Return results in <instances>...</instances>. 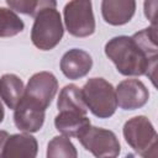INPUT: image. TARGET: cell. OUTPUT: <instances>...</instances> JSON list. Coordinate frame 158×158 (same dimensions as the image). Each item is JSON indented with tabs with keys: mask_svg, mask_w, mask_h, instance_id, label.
I'll list each match as a JSON object with an SVG mask.
<instances>
[{
	"mask_svg": "<svg viewBox=\"0 0 158 158\" xmlns=\"http://www.w3.org/2000/svg\"><path fill=\"white\" fill-rule=\"evenodd\" d=\"M158 6L157 1H146L144 2V15L148 20H151L152 25L151 26H157L156 25V9Z\"/></svg>",
	"mask_w": 158,
	"mask_h": 158,
	"instance_id": "obj_19",
	"label": "cell"
},
{
	"mask_svg": "<svg viewBox=\"0 0 158 158\" xmlns=\"http://www.w3.org/2000/svg\"><path fill=\"white\" fill-rule=\"evenodd\" d=\"M44 117L46 111L26 98H22L14 110L15 126L26 133L38 132L44 123Z\"/></svg>",
	"mask_w": 158,
	"mask_h": 158,
	"instance_id": "obj_9",
	"label": "cell"
},
{
	"mask_svg": "<svg viewBox=\"0 0 158 158\" xmlns=\"http://www.w3.org/2000/svg\"><path fill=\"white\" fill-rule=\"evenodd\" d=\"M23 28L25 23L15 11L0 6V37H14Z\"/></svg>",
	"mask_w": 158,
	"mask_h": 158,
	"instance_id": "obj_17",
	"label": "cell"
},
{
	"mask_svg": "<svg viewBox=\"0 0 158 158\" xmlns=\"http://www.w3.org/2000/svg\"><path fill=\"white\" fill-rule=\"evenodd\" d=\"M4 117H5V111H4V106L0 101V123L4 121Z\"/></svg>",
	"mask_w": 158,
	"mask_h": 158,
	"instance_id": "obj_21",
	"label": "cell"
},
{
	"mask_svg": "<svg viewBox=\"0 0 158 158\" xmlns=\"http://www.w3.org/2000/svg\"><path fill=\"white\" fill-rule=\"evenodd\" d=\"M106 57L126 77L146 75L156 85L158 63L157 26L143 28L131 37L116 36L105 44Z\"/></svg>",
	"mask_w": 158,
	"mask_h": 158,
	"instance_id": "obj_1",
	"label": "cell"
},
{
	"mask_svg": "<svg viewBox=\"0 0 158 158\" xmlns=\"http://www.w3.org/2000/svg\"><path fill=\"white\" fill-rule=\"evenodd\" d=\"M59 67L68 79L77 80L89 74L93 67V58L84 49L72 48L63 54Z\"/></svg>",
	"mask_w": 158,
	"mask_h": 158,
	"instance_id": "obj_10",
	"label": "cell"
},
{
	"mask_svg": "<svg viewBox=\"0 0 158 158\" xmlns=\"http://www.w3.org/2000/svg\"><path fill=\"white\" fill-rule=\"evenodd\" d=\"M117 106L122 110H137L143 107L149 99L147 86L139 79H125L115 89Z\"/></svg>",
	"mask_w": 158,
	"mask_h": 158,
	"instance_id": "obj_8",
	"label": "cell"
},
{
	"mask_svg": "<svg viewBox=\"0 0 158 158\" xmlns=\"http://www.w3.org/2000/svg\"><path fill=\"white\" fill-rule=\"evenodd\" d=\"M64 35L62 16L57 10V2L42 7L35 16L31 30V41L41 51H51L58 46Z\"/></svg>",
	"mask_w": 158,
	"mask_h": 158,
	"instance_id": "obj_2",
	"label": "cell"
},
{
	"mask_svg": "<svg viewBox=\"0 0 158 158\" xmlns=\"http://www.w3.org/2000/svg\"><path fill=\"white\" fill-rule=\"evenodd\" d=\"M49 2L51 0H6V4L12 11L15 10L20 14L30 15L33 17L42 7L47 6Z\"/></svg>",
	"mask_w": 158,
	"mask_h": 158,
	"instance_id": "obj_18",
	"label": "cell"
},
{
	"mask_svg": "<svg viewBox=\"0 0 158 158\" xmlns=\"http://www.w3.org/2000/svg\"><path fill=\"white\" fill-rule=\"evenodd\" d=\"M46 158H78V151L70 138L60 135L48 142Z\"/></svg>",
	"mask_w": 158,
	"mask_h": 158,
	"instance_id": "obj_16",
	"label": "cell"
},
{
	"mask_svg": "<svg viewBox=\"0 0 158 158\" xmlns=\"http://www.w3.org/2000/svg\"><path fill=\"white\" fill-rule=\"evenodd\" d=\"M57 91L58 80L56 75L51 72H38L28 79L23 98L46 111L54 99Z\"/></svg>",
	"mask_w": 158,
	"mask_h": 158,
	"instance_id": "obj_7",
	"label": "cell"
},
{
	"mask_svg": "<svg viewBox=\"0 0 158 158\" xmlns=\"http://www.w3.org/2000/svg\"><path fill=\"white\" fill-rule=\"evenodd\" d=\"M125 141L142 158H158V135L144 115L128 118L122 128Z\"/></svg>",
	"mask_w": 158,
	"mask_h": 158,
	"instance_id": "obj_3",
	"label": "cell"
},
{
	"mask_svg": "<svg viewBox=\"0 0 158 158\" xmlns=\"http://www.w3.org/2000/svg\"><path fill=\"white\" fill-rule=\"evenodd\" d=\"M77 138L95 158H117L121 152V146L116 135L102 127L90 125Z\"/></svg>",
	"mask_w": 158,
	"mask_h": 158,
	"instance_id": "obj_6",
	"label": "cell"
},
{
	"mask_svg": "<svg viewBox=\"0 0 158 158\" xmlns=\"http://www.w3.org/2000/svg\"><path fill=\"white\" fill-rule=\"evenodd\" d=\"M64 25L67 31L74 37H89L95 32V17L93 4L88 0H73L63 9Z\"/></svg>",
	"mask_w": 158,
	"mask_h": 158,
	"instance_id": "obj_5",
	"label": "cell"
},
{
	"mask_svg": "<svg viewBox=\"0 0 158 158\" xmlns=\"http://www.w3.org/2000/svg\"><path fill=\"white\" fill-rule=\"evenodd\" d=\"M58 111H74L86 115L88 109L81 96V90L75 84H68L59 91L57 100Z\"/></svg>",
	"mask_w": 158,
	"mask_h": 158,
	"instance_id": "obj_15",
	"label": "cell"
},
{
	"mask_svg": "<svg viewBox=\"0 0 158 158\" xmlns=\"http://www.w3.org/2000/svg\"><path fill=\"white\" fill-rule=\"evenodd\" d=\"M25 94V85L22 79L12 73H6L0 78V99L5 105L15 110Z\"/></svg>",
	"mask_w": 158,
	"mask_h": 158,
	"instance_id": "obj_14",
	"label": "cell"
},
{
	"mask_svg": "<svg viewBox=\"0 0 158 158\" xmlns=\"http://www.w3.org/2000/svg\"><path fill=\"white\" fill-rule=\"evenodd\" d=\"M90 125V120L86 115L74 111H59L54 118L56 130L68 138L78 137Z\"/></svg>",
	"mask_w": 158,
	"mask_h": 158,
	"instance_id": "obj_13",
	"label": "cell"
},
{
	"mask_svg": "<svg viewBox=\"0 0 158 158\" xmlns=\"http://www.w3.org/2000/svg\"><path fill=\"white\" fill-rule=\"evenodd\" d=\"M86 109L99 118L111 117L117 109L116 91L111 83L104 78H90L80 89Z\"/></svg>",
	"mask_w": 158,
	"mask_h": 158,
	"instance_id": "obj_4",
	"label": "cell"
},
{
	"mask_svg": "<svg viewBox=\"0 0 158 158\" xmlns=\"http://www.w3.org/2000/svg\"><path fill=\"white\" fill-rule=\"evenodd\" d=\"M9 132L5 131V130H0V158L2 156V152H4V147H5V143L9 138Z\"/></svg>",
	"mask_w": 158,
	"mask_h": 158,
	"instance_id": "obj_20",
	"label": "cell"
},
{
	"mask_svg": "<svg viewBox=\"0 0 158 158\" xmlns=\"http://www.w3.org/2000/svg\"><path fill=\"white\" fill-rule=\"evenodd\" d=\"M136 11L133 0H104L101 2V15L106 23L121 26L131 21Z\"/></svg>",
	"mask_w": 158,
	"mask_h": 158,
	"instance_id": "obj_12",
	"label": "cell"
},
{
	"mask_svg": "<svg viewBox=\"0 0 158 158\" xmlns=\"http://www.w3.org/2000/svg\"><path fill=\"white\" fill-rule=\"evenodd\" d=\"M37 153V139L31 133L22 132L9 136L1 158H36Z\"/></svg>",
	"mask_w": 158,
	"mask_h": 158,
	"instance_id": "obj_11",
	"label": "cell"
}]
</instances>
